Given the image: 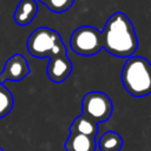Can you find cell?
<instances>
[{"instance_id":"9","label":"cell","mask_w":151,"mask_h":151,"mask_svg":"<svg viewBox=\"0 0 151 151\" xmlns=\"http://www.w3.org/2000/svg\"><path fill=\"white\" fill-rule=\"evenodd\" d=\"M64 147L66 151H96L97 139L80 133H70Z\"/></svg>"},{"instance_id":"4","label":"cell","mask_w":151,"mask_h":151,"mask_svg":"<svg viewBox=\"0 0 151 151\" xmlns=\"http://www.w3.org/2000/svg\"><path fill=\"white\" fill-rule=\"evenodd\" d=\"M70 46L72 51L79 55H96L103 48L101 31L88 25L79 26L70 37Z\"/></svg>"},{"instance_id":"13","label":"cell","mask_w":151,"mask_h":151,"mask_svg":"<svg viewBox=\"0 0 151 151\" xmlns=\"http://www.w3.org/2000/svg\"><path fill=\"white\" fill-rule=\"evenodd\" d=\"M73 4L74 0H50L46 7L54 13H63L70 9Z\"/></svg>"},{"instance_id":"10","label":"cell","mask_w":151,"mask_h":151,"mask_svg":"<svg viewBox=\"0 0 151 151\" xmlns=\"http://www.w3.org/2000/svg\"><path fill=\"white\" fill-rule=\"evenodd\" d=\"M70 133H80L90 137H96L98 132V124L85 114H79L68 127Z\"/></svg>"},{"instance_id":"12","label":"cell","mask_w":151,"mask_h":151,"mask_svg":"<svg viewBox=\"0 0 151 151\" xmlns=\"http://www.w3.org/2000/svg\"><path fill=\"white\" fill-rule=\"evenodd\" d=\"M13 105V94L4 84H0V119L6 117L12 111Z\"/></svg>"},{"instance_id":"7","label":"cell","mask_w":151,"mask_h":151,"mask_svg":"<svg viewBox=\"0 0 151 151\" xmlns=\"http://www.w3.org/2000/svg\"><path fill=\"white\" fill-rule=\"evenodd\" d=\"M72 68L73 66L71 60L68 59L67 54H64L50 59L46 67V73L51 81L59 84L65 81L70 77V74L72 73Z\"/></svg>"},{"instance_id":"6","label":"cell","mask_w":151,"mask_h":151,"mask_svg":"<svg viewBox=\"0 0 151 151\" xmlns=\"http://www.w3.org/2000/svg\"><path fill=\"white\" fill-rule=\"evenodd\" d=\"M31 72L27 59L20 53H15L7 59L0 72V84L5 81H21Z\"/></svg>"},{"instance_id":"15","label":"cell","mask_w":151,"mask_h":151,"mask_svg":"<svg viewBox=\"0 0 151 151\" xmlns=\"http://www.w3.org/2000/svg\"><path fill=\"white\" fill-rule=\"evenodd\" d=\"M0 151H4V149H2V147H1V146H0Z\"/></svg>"},{"instance_id":"1","label":"cell","mask_w":151,"mask_h":151,"mask_svg":"<svg viewBox=\"0 0 151 151\" xmlns=\"http://www.w3.org/2000/svg\"><path fill=\"white\" fill-rule=\"evenodd\" d=\"M103 48L118 58H130L138 47V38L132 21L123 12L113 13L101 31Z\"/></svg>"},{"instance_id":"2","label":"cell","mask_w":151,"mask_h":151,"mask_svg":"<svg viewBox=\"0 0 151 151\" xmlns=\"http://www.w3.org/2000/svg\"><path fill=\"white\" fill-rule=\"evenodd\" d=\"M122 83L127 93L133 97L151 94V64L144 57L132 55L122 68Z\"/></svg>"},{"instance_id":"11","label":"cell","mask_w":151,"mask_h":151,"mask_svg":"<svg viewBox=\"0 0 151 151\" xmlns=\"http://www.w3.org/2000/svg\"><path fill=\"white\" fill-rule=\"evenodd\" d=\"M100 151H120L123 147V138L116 131H106L97 142Z\"/></svg>"},{"instance_id":"3","label":"cell","mask_w":151,"mask_h":151,"mask_svg":"<svg viewBox=\"0 0 151 151\" xmlns=\"http://www.w3.org/2000/svg\"><path fill=\"white\" fill-rule=\"evenodd\" d=\"M27 51L35 58H54L67 54L61 35L50 27L35 28L27 39Z\"/></svg>"},{"instance_id":"14","label":"cell","mask_w":151,"mask_h":151,"mask_svg":"<svg viewBox=\"0 0 151 151\" xmlns=\"http://www.w3.org/2000/svg\"><path fill=\"white\" fill-rule=\"evenodd\" d=\"M38 1H39V2H41V4H44V5L46 6V5L48 4V1H50V0H38Z\"/></svg>"},{"instance_id":"5","label":"cell","mask_w":151,"mask_h":151,"mask_svg":"<svg viewBox=\"0 0 151 151\" xmlns=\"http://www.w3.org/2000/svg\"><path fill=\"white\" fill-rule=\"evenodd\" d=\"M113 104L111 98L101 91H90L81 100V113L87 116L97 124L111 118Z\"/></svg>"},{"instance_id":"8","label":"cell","mask_w":151,"mask_h":151,"mask_svg":"<svg viewBox=\"0 0 151 151\" xmlns=\"http://www.w3.org/2000/svg\"><path fill=\"white\" fill-rule=\"evenodd\" d=\"M38 2L35 0H20L13 14V19L19 26H27L38 13Z\"/></svg>"}]
</instances>
